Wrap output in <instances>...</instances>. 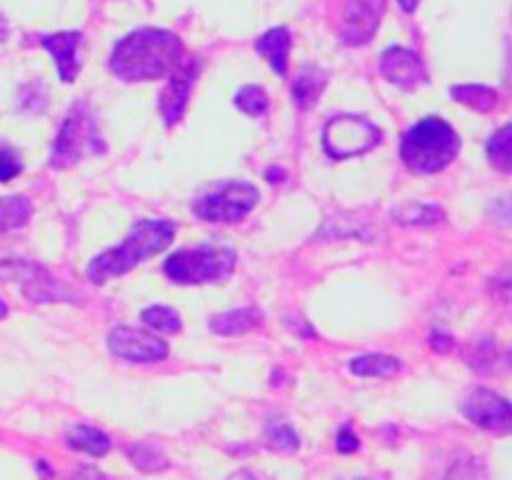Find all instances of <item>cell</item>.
<instances>
[{
    "label": "cell",
    "instance_id": "obj_35",
    "mask_svg": "<svg viewBox=\"0 0 512 480\" xmlns=\"http://www.w3.org/2000/svg\"><path fill=\"white\" fill-rule=\"evenodd\" d=\"M358 480H368V478H358Z\"/></svg>",
    "mask_w": 512,
    "mask_h": 480
},
{
    "label": "cell",
    "instance_id": "obj_3",
    "mask_svg": "<svg viewBox=\"0 0 512 480\" xmlns=\"http://www.w3.org/2000/svg\"><path fill=\"white\" fill-rule=\"evenodd\" d=\"M460 153V138L443 118H423L405 133L400 158L413 173L433 175L448 168Z\"/></svg>",
    "mask_w": 512,
    "mask_h": 480
},
{
    "label": "cell",
    "instance_id": "obj_10",
    "mask_svg": "<svg viewBox=\"0 0 512 480\" xmlns=\"http://www.w3.org/2000/svg\"><path fill=\"white\" fill-rule=\"evenodd\" d=\"M460 410H463V415L470 423H475L483 430H493V433H503L512 423V408L508 400L488 388L470 390Z\"/></svg>",
    "mask_w": 512,
    "mask_h": 480
},
{
    "label": "cell",
    "instance_id": "obj_4",
    "mask_svg": "<svg viewBox=\"0 0 512 480\" xmlns=\"http://www.w3.org/2000/svg\"><path fill=\"white\" fill-rule=\"evenodd\" d=\"M165 275L178 285H205L223 283L235 270V253L230 248H200L175 250L163 265Z\"/></svg>",
    "mask_w": 512,
    "mask_h": 480
},
{
    "label": "cell",
    "instance_id": "obj_1",
    "mask_svg": "<svg viewBox=\"0 0 512 480\" xmlns=\"http://www.w3.org/2000/svg\"><path fill=\"white\" fill-rule=\"evenodd\" d=\"M183 58V43L175 33L140 28L118 40L110 53V73L125 83H145L168 75Z\"/></svg>",
    "mask_w": 512,
    "mask_h": 480
},
{
    "label": "cell",
    "instance_id": "obj_17",
    "mask_svg": "<svg viewBox=\"0 0 512 480\" xmlns=\"http://www.w3.org/2000/svg\"><path fill=\"white\" fill-rule=\"evenodd\" d=\"M263 325V313L258 308L228 310L210 318V330L218 335H243Z\"/></svg>",
    "mask_w": 512,
    "mask_h": 480
},
{
    "label": "cell",
    "instance_id": "obj_29",
    "mask_svg": "<svg viewBox=\"0 0 512 480\" xmlns=\"http://www.w3.org/2000/svg\"><path fill=\"white\" fill-rule=\"evenodd\" d=\"M335 448H338L340 453H355V450L360 448L358 435H355L353 430H350V425H343V428H340L338 443H335Z\"/></svg>",
    "mask_w": 512,
    "mask_h": 480
},
{
    "label": "cell",
    "instance_id": "obj_31",
    "mask_svg": "<svg viewBox=\"0 0 512 480\" xmlns=\"http://www.w3.org/2000/svg\"><path fill=\"white\" fill-rule=\"evenodd\" d=\"M228 480H258V478H255V475H253V473H250V470L240 468V470H235V473H233V475H230V478H228Z\"/></svg>",
    "mask_w": 512,
    "mask_h": 480
},
{
    "label": "cell",
    "instance_id": "obj_18",
    "mask_svg": "<svg viewBox=\"0 0 512 480\" xmlns=\"http://www.w3.org/2000/svg\"><path fill=\"white\" fill-rule=\"evenodd\" d=\"M65 443H68V448L83 450V453L93 455V458H100V455H105L110 450L108 435L85 423L70 425L68 433H65Z\"/></svg>",
    "mask_w": 512,
    "mask_h": 480
},
{
    "label": "cell",
    "instance_id": "obj_34",
    "mask_svg": "<svg viewBox=\"0 0 512 480\" xmlns=\"http://www.w3.org/2000/svg\"><path fill=\"white\" fill-rule=\"evenodd\" d=\"M5 315H8V305H5L3 300H0V320H3Z\"/></svg>",
    "mask_w": 512,
    "mask_h": 480
},
{
    "label": "cell",
    "instance_id": "obj_20",
    "mask_svg": "<svg viewBox=\"0 0 512 480\" xmlns=\"http://www.w3.org/2000/svg\"><path fill=\"white\" fill-rule=\"evenodd\" d=\"M450 95H453L460 105H468V108L478 110V113H490V110L498 105V90L490 88V85L463 83L450 88Z\"/></svg>",
    "mask_w": 512,
    "mask_h": 480
},
{
    "label": "cell",
    "instance_id": "obj_19",
    "mask_svg": "<svg viewBox=\"0 0 512 480\" xmlns=\"http://www.w3.org/2000/svg\"><path fill=\"white\" fill-rule=\"evenodd\" d=\"M403 363L393 355L383 353H368L358 355V358L350 360V373L360 375V378H393L400 373Z\"/></svg>",
    "mask_w": 512,
    "mask_h": 480
},
{
    "label": "cell",
    "instance_id": "obj_11",
    "mask_svg": "<svg viewBox=\"0 0 512 480\" xmlns=\"http://www.w3.org/2000/svg\"><path fill=\"white\" fill-rule=\"evenodd\" d=\"M385 5H388V0H350L345 5L343 23H340L343 43L350 48H358V45L373 40L375 30L385 15Z\"/></svg>",
    "mask_w": 512,
    "mask_h": 480
},
{
    "label": "cell",
    "instance_id": "obj_13",
    "mask_svg": "<svg viewBox=\"0 0 512 480\" xmlns=\"http://www.w3.org/2000/svg\"><path fill=\"white\" fill-rule=\"evenodd\" d=\"M380 73L385 75V80L403 90H415L428 80L423 60L403 45H393L380 55Z\"/></svg>",
    "mask_w": 512,
    "mask_h": 480
},
{
    "label": "cell",
    "instance_id": "obj_15",
    "mask_svg": "<svg viewBox=\"0 0 512 480\" xmlns=\"http://www.w3.org/2000/svg\"><path fill=\"white\" fill-rule=\"evenodd\" d=\"M290 48H293V40H290V30L288 28H273L268 33H263L255 43V50L268 60L270 68L275 70L278 75L288 73V58H290Z\"/></svg>",
    "mask_w": 512,
    "mask_h": 480
},
{
    "label": "cell",
    "instance_id": "obj_5",
    "mask_svg": "<svg viewBox=\"0 0 512 480\" xmlns=\"http://www.w3.org/2000/svg\"><path fill=\"white\" fill-rule=\"evenodd\" d=\"M260 190L245 180H225L193 200V213L208 223H235L258 205Z\"/></svg>",
    "mask_w": 512,
    "mask_h": 480
},
{
    "label": "cell",
    "instance_id": "obj_9",
    "mask_svg": "<svg viewBox=\"0 0 512 480\" xmlns=\"http://www.w3.org/2000/svg\"><path fill=\"white\" fill-rule=\"evenodd\" d=\"M0 280H3V283L18 280L20 290H23L33 303H53V300L68 298V293L50 278L48 270H43L35 263H23V260L18 258H8L0 263Z\"/></svg>",
    "mask_w": 512,
    "mask_h": 480
},
{
    "label": "cell",
    "instance_id": "obj_7",
    "mask_svg": "<svg viewBox=\"0 0 512 480\" xmlns=\"http://www.w3.org/2000/svg\"><path fill=\"white\" fill-rule=\"evenodd\" d=\"M383 133L363 115H335L323 128V148L333 160L363 155L380 143Z\"/></svg>",
    "mask_w": 512,
    "mask_h": 480
},
{
    "label": "cell",
    "instance_id": "obj_2",
    "mask_svg": "<svg viewBox=\"0 0 512 480\" xmlns=\"http://www.w3.org/2000/svg\"><path fill=\"white\" fill-rule=\"evenodd\" d=\"M173 238L175 223H170V220H138L118 248L105 250V253L95 255L90 260L85 275H88L90 283L105 285L110 278H118V275L128 273V270H133L135 265L143 263L150 255H158L160 250H165L173 243Z\"/></svg>",
    "mask_w": 512,
    "mask_h": 480
},
{
    "label": "cell",
    "instance_id": "obj_8",
    "mask_svg": "<svg viewBox=\"0 0 512 480\" xmlns=\"http://www.w3.org/2000/svg\"><path fill=\"white\" fill-rule=\"evenodd\" d=\"M108 350L120 360L128 363H158L168 358V345L165 340L155 338L145 330L128 328V325H115L108 333Z\"/></svg>",
    "mask_w": 512,
    "mask_h": 480
},
{
    "label": "cell",
    "instance_id": "obj_26",
    "mask_svg": "<svg viewBox=\"0 0 512 480\" xmlns=\"http://www.w3.org/2000/svg\"><path fill=\"white\" fill-rule=\"evenodd\" d=\"M510 145H512V128L510 125H503L493 138L488 140V158L500 173H510L512 168V153H510Z\"/></svg>",
    "mask_w": 512,
    "mask_h": 480
},
{
    "label": "cell",
    "instance_id": "obj_12",
    "mask_svg": "<svg viewBox=\"0 0 512 480\" xmlns=\"http://www.w3.org/2000/svg\"><path fill=\"white\" fill-rule=\"evenodd\" d=\"M168 85L160 93V113H163L165 125H175L183 118L185 108H188L190 90H193L195 75H198V60L180 58L178 65L170 70Z\"/></svg>",
    "mask_w": 512,
    "mask_h": 480
},
{
    "label": "cell",
    "instance_id": "obj_25",
    "mask_svg": "<svg viewBox=\"0 0 512 480\" xmlns=\"http://www.w3.org/2000/svg\"><path fill=\"white\" fill-rule=\"evenodd\" d=\"M145 325L160 330V333H180L183 328V320H180V313L175 308H168V305H150L140 313Z\"/></svg>",
    "mask_w": 512,
    "mask_h": 480
},
{
    "label": "cell",
    "instance_id": "obj_33",
    "mask_svg": "<svg viewBox=\"0 0 512 480\" xmlns=\"http://www.w3.org/2000/svg\"><path fill=\"white\" fill-rule=\"evenodd\" d=\"M5 38H8V23H5L3 15H0V43H3Z\"/></svg>",
    "mask_w": 512,
    "mask_h": 480
},
{
    "label": "cell",
    "instance_id": "obj_30",
    "mask_svg": "<svg viewBox=\"0 0 512 480\" xmlns=\"http://www.w3.org/2000/svg\"><path fill=\"white\" fill-rule=\"evenodd\" d=\"M430 345H433L435 350H440V353H445V350L453 348V340H450V335L440 333V330H435L433 335H430Z\"/></svg>",
    "mask_w": 512,
    "mask_h": 480
},
{
    "label": "cell",
    "instance_id": "obj_16",
    "mask_svg": "<svg viewBox=\"0 0 512 480\" xmlns=\"http://www.w3.org/2000/svg\"><path fill=\"white\" fill-rule=\"evenodd\" d=\"M328 85V73L318 65H308V68L300 70L295 75L293 85H290V93H293V100L298 108H313L318 103L320 93L325 90Z\"/></svg>",
    "mask_w": 512,
    "mask_h": 480
},
{
    "label": "cell",
    "instance_id": "obj_22",
    "mask_svg": "<svg viewBox=\"0 0 512 480\" xmlns=\"http://www.w3.org/2000/svg\"><path fill=\"white\" fill-rule=\"evenodd\" d=\"M30 213H33V205L23 195H5L0 198V230L23 228L30 220Z\"/></svg>",
    "mask_w": 512,
    "mask_h": 480
},
{
    "label": "cell",
    "instance_id": "obj_24",
    "mask_svg": "<svg viewBox=\"0 0 512 480\" xmlns=\"http://www.w3.org/2000/svg\"><path fill=\"white\" fill-rule=\"evenodd\" d=\"M125 455H128L130 463H133L135 468L145 470V473H158V470L168 468V460H165V455L148 443L125 445Z\"/></svg>",
    "mask_w": 512,
    "mask_h": 480
},
{
    "label": "cell",
    "instance_id": "obj_23",
    "mask_svg": "<svg viewBox=\"0 0 512 480\" xmlns=\"http://www.w3.org/2000/svg\"><path fill=\"white\" fill-rule=\"evenodd\" d=\"M265 445L273 450H278V453H293V450H298L300 438H298V433L293 430V425H288L285 420L275 418L265 425Z\"/></svg>",
    "mask_w": 512,
    "mask_h": 480
},
{
    "label": "cell",
    "instance_id": "obj_27",
    "mask_svg": "<svg viewBox=\"0 0 512 480\" xmlns=\"http://www.w3.org/2000/svg\"><path fill=\"white\" fill-rule=\"evenodd\" d=\"M235 108L243 110L250 118H260V115L268 113L270 100L263 88H258V85H245V88H240L235 93Z\"/></svg>",
    "mask_w": 512,
    "mask_h": 480
},
{
    "label": "cell",
    "instance_id": "obj_32",
    "mask_svg": "<svg viewBox=\"0 0 512 480\" xmlns=\"http://www.w3.org/2000/svg\"><path fill=\"white\" fill-rule=\"evenodd\" d=\"M398 3H400V8L405 10V13H415V10H418L420 0H398Z\"/></svg>",
    "mask_w": 512,
    "mask_h": 480
},
{
    "label": "cell",
    "instance_id": "obj_14",
    "mask_svg": "<svg viewBox=\"0 0 512 480\" xmlns=\"http://www.w3.org/2000/svg\"><path fill=\"white\" fill-rule=\"evenodd\" d=\"M80 40H83V33H78V30H63V33L45 35V38L40 40V45L53 55L55 68H58V75L63 83H73V80L78 78Z\"/></svg>",
    "mask_w": 512,
    "mask_h": 480
},
{
    "label": "cell",
    "instance_id": "obj_28",
    "mask_svg": "<svg viewBox=\"0 0 512 480\" xmlns=\"http://www.w3.org/2000/svg\"><path fill=\"white\" fill-rule=\"evenodd\" d=\"M20 170H23V163L18 160V155L8 148H0V183L18 178Z\"/></svg>",
    "mask_w": 512,
    "mask_h": 480
},
{
    "label": "cell",
    "instance_id": "obj_21",
    "mask_svg": "<svg viewBox=\"0 0 512 480\" xmlns=\"http://www.w3.org/2000/svg\"><path fill=\"white\" fill-rule=\"evenodd\" d=\"M393 220L400 225H433L443 220V210L428 203H400L393 210Z\"/></svg>",
    "mask_w": 512,
    "mask_h": 480
},
{
    "label": "cell",
    "instance_id": "obj_6",
    "mask_svg": "<svg viewBox=\"0 0 512 480\" xmlns=\"http://www.w3.org/2000/svg\"><path fill=\"white\" fill-rule=\"evenodd\" d=\"M98 140L100 138L95 135V123L88 113V105L78 100L68 110L63 125H60L58 138H55L53 150H50V168H70L85 153H93V150L95 153H103L100 148H95Z\"/></svg>",
    "mask_w": 512,
    "mask_h": 480
}]
</instances>
